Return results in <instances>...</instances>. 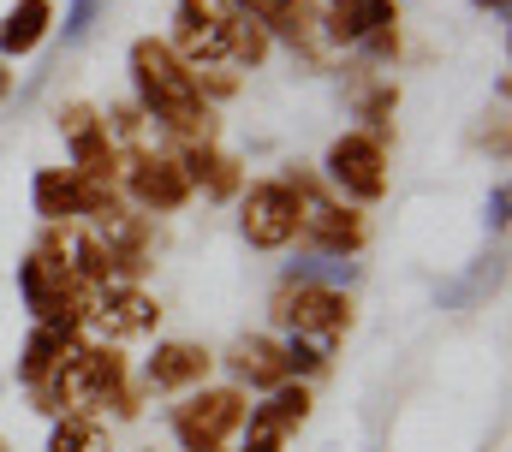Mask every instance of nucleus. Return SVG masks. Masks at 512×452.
Listing matches in <instances>:
<instances>
[{"mask_svg":"<svg viewBox=\"0 0 512 452\" xmlns=\"http://www.w3.org/2000/svg\"><path fill=\"white\" fill-rule=\"evenodd\" d=\"M251 417V393L245 387H191L173 411H167V429L185 452H221L227 441H239Z\"/></svg>","mask_w":512,"mask_h":452,"instance_id":"nucleus-3","label":"nucleus"},{"mask_svg":"<svg viewBox=\"0 0 512 452\" xmlns=\"http://www.w3.org/2000/svg\"><path fill=\"white\" fill-rule=\"evenodd\" d=\"M48 452H114V429L96 411H60L48 429Z\"/></svg>","mask_w":512,"mask_h":452,"instance_id":"nucleus-16","label":"nucleus"},{"mask_svg":"<svg viewBox=\"0 0 512 452\" xmlns=\"http://www.w3.org/2000/svg\"><path fill=\"white\" fill-rule=\"evenodd\" d=\"M268 54H274L268 30H262L256 18H245V12H239V18H233V66H239V72H256Z\"/></svg>","mask_w":512,"mask_h":452,"instance_id":"nucleus-21","label":"nucleus"},{"mask_svg":"<svg viewBox=\"0 0 512 452\" xmlns=\"http://www.w3.org/2000/svg\"><path fill=\"white\" fill-rule=\"evenodd\" d=\"M6 96H12V72L0 66V102H6Z\"/></svg>","mask_w":512,"mask_h":452,"instance_id":"nucleus-26","label":"nucleus"},{"mask_svg":"<svg viewBox=\"0 0 512 452\" xmlns=\"http://www.w3.org/2000/svg\"><path fill=\"white\" fill-rule=\"evenodd\" d=\"M328 357H334V345H322V339H280V363H286V381H310V375H322L328 369Z\"/></svg>","mask_w":512,"mask_h":452,"instance_id":"nucleus-20","label":"nucleus"},{"mask_svg":"<svg viewBox=\"0 0 512 452\" xmlns=\"http://www.w3.org/2000/svg\"><path fill=\"white\" fill-rule=\"evenodd\" d=\"M102 131H108V143L126 155V149H149V137H155V125H149V113L137 108V102H114V108H102Z\"/></svg>","mask_w":512,"mask_h":452,"instance_id":"nucleus-19","label":"nucleus"},{"mask_svg":"<svg viewBox=\"0 0 512 452\" xmlns=\"http://www.w3.org/2000/svg\"><path fill=\"white\" fill-rule=\"evenodd\" d=\"M48 30H54V0H12L6 18H0V54L24 60L48 42Z\"/></svg>","mask_w":512,"mask_h":452,"instance_id":"nucleus-13","label":"nucleus"},{"mask_svg":"<svg viewBox=\"0 0 512 452\" xmlns=\"http://www.w3.org/2000/svg\"><path fill=\"white\" fill-rule=\"evenodd\" d=\"M54 125H60V137H66L72 173L120 185V149H114L108 131H102V108H90V102H66V108L54 113Z\"/></svg>","mask_w":512,"mask_h":452,"instance_id":"nucleus-9","label":"nucleus"},{"mask_svg":"<svg viewBox=\"0 0 512 452\" xmlns=\"http://www.w3.org/2000/svg\"><path fill=\"white\" fill-rule=\"evenodd\" d=\"M233 0H173V24H191V30H215V24H233Z\"/></svg>","mask_w":512,"mask_h":452,"instance_id":"nucleus-22","label":"nucleus"},{"mask_svg":"<svg viewBox=\"0 0 512 452\" xmlns=\"http://www.w3.org/2000/svg\"><path fill=\"white\" fill-rule=\"evenodd\" d=\"M268 322L286 328V334L322 339V345H340L352 334V298L346 286H316V280H280L274 298H268Z\"/></svg>","mask_w":512,"mask_h":452,"instance_id":"nucleus-4","label":"nucleus"},{"mask_svg":"<svg viewBox=\"0 0 512 452\" xmlns=\"http://www.w3.org/2000/svg\"><path fill=\"white\" fill-rule=\"evenodd\" d=\"M120 185H126L137 215H179L191 203V179L167 149H126L120 155Z\"/></svg>","mask_w":512,"mask_h":452,"instance_id":"nucleus-6","label":"nucleus"},{"mask_svg":"<svg viewBox=\"0 0 512 452\" xmlns=\"http://www.w3.org/2000/svg\"><path fill=\"white\" fill-rule=\"evenodd\" d=\"M483 221H489V232H501V226H507V185H495V191H489V215H483Z\"/></svg>","mask_w":512,"mask_h":452,"instance_id":"nucleus-24","label":"nucleus"},{"mask_svg":"<svg viewBox=\"0 0 512 452\" xmlns=\"http://www.w3.org/2000/svg\"><path fill=\"white\" fill-rule=\"evenodd\" d=\"M155 322H161V304H155V292H143V286H96V304H90V334L102 339V345H126V339H143L155 334Z\"/></svg>","mask_w":512,"mask_h":452,"instance_id":"nucleus-8","label":"nucleus"},{"mask_svg":"<svg viewBox=\"0 0 512 452\" xmlns=\"http://www.w3.org/2000/svg\"><path fill=\"white\" fill-rule=\"evenodd\" d=\"M286 185H292V197H298V238H310V256H340V262H352L358 250H364V238H370V221H364V209H352V203H340L322 179H310V173H286Z\"/></svg>","mask_w":512,"mask_h":452,"instance_id":"nucleus-2","label":"nucleus"},{"mask_svg":"<svg viewBox=\"0 0 512 452\" xmlns=\"http://www.w3.org/2000/svg\"><path fill=\"white\" fill-rule=\"evenodd\" d=\"M60 357H66V339L48 334V328L36 322V328L24 334V351H18V381H24V393H30V387H42V381L60 369Z\"/></svg>","mask_w":512,"mask_h":452,"instance_id":"nucleus-18","label":"nucleus"},{"mask_svg":"<svg viewBox=\"0 0 512 452\" xmlns=\"http://www.w3.org/2000/svg\"><path fill=\"white\" fill-rule=\"evenodd\" d=\"M239 232L251 250H286L298 238V197L286 179H256L239 191Z\"/></svg>","mask_w":512,"mask_h":452,"instance_id":"nucleus-7","label":"nucleus"},{"mask_svg":"<svg viewBox=\"0 0 512 452\" xmlns=\"http://www.w3.org/2000/svg\"><path fill=\"white\" fill-rule=\"evenodd\" d=\"M310 387L304 381H280V387H268L262 393V405H251V417L245 423H256V429H274V435H292V429H304L310 423Z\"/></svg>","mask_w":512,"mask_h":452,"instance_id":"nucleus-15","label":"nucleus"},{"mask_svg":"<svg viewBox=\"0 0 512 452\" xmlns=\"http://www.w3.org/2000/svg\"><path fill=\"white\" fill-rule=\"evenodd\" d=\"M483 12H495V18H507V0H477Z\"/></svg>","mask_w":512,"mask_h":452,"instance_id":"nucleus-25","label":"nucleus"},{"mask_svg":"<svg viewBox=\"0 0 512 452\" xmlns=\"http://www.w3.org/2000/svg\"><path fill=\"white\" fill-rule=\"evenodd\" d=\"M322 185H328L340 203H352V209L382 203L387 185H393V173H387V137L340 131V137L328 143V155H322Z\"/></svg>","mask_w":512,"mask_h":452,"instance_id":"nucleus-5","label":"nucleus"},{"mask_svg":"<svg viewBox=\"0 0 512 452\" xmlns=\"http://www.w3.org/2000/svg\"><path fill=\"white\" fill-rule=\"evenodd\" d=\"M167 155L185 167V179H191V197L203 191L209 203H233L239 191H245V167L209 137V143H167Z\"/></svg>","mask_w":512,"mask_h":452,"instance_id":"nucleus-11","label":"nucleus"},{"mask_svg":"<svg viewBox=\"0 0 512 452\" xmlns=\"http://www.w3.org/2000/svg\"><path fill=\"white\" fill-rule=\"evenodd\" d=\"M233 369V387H251V393H268L286 381V363H280V339L274 334H239L221 357Z\"/></svg>","mask_w":512,"mask_h":452,"instance_id":"nucleus-12","label":"nucleus"},{"mask_svg":"<svg viewBox=\"0 0 512 452\" xmlns=\"http://www.w3.org/2000/svg\"><path fill=\"white\" fill-rule=\"evenodd\" d=\"M0 452H12V447H6V435H0Z\"/></svg>","mask_w":512,"mask_h":452,"instance_id":"nucleus-27","label":"nucleus"},{"mask_svg":"<svg viewBox=\"0 0 512 452\" xmlns=\"http://www.w3.org/2000/svg\"><path fill=\"white\" fill-rule=\"evenodd\" d=\"M131 102L149 113V125L167 143H209L215 137V108L197 96L191 66L167 48V36H137L126 48Z\"/></svg>","mask_w":512,"mask_h":452,"instance_id":"nucleus-1","label":"nucleus"},{"mask_svg":"<svg viewBox=\"0 0 512 452\" xmlns=\"http://www.w3.org/2000/svg\"><path fill=\"white\" fill-rule=\"evenodd\" d=\"M96 12H102V0H72V12L60 18V42H66V48H78V42L90 36V24H96Z\"/></svg>","mask_w":512,"mask_h":452,"instance_id":"nucleus-23","label":"nucleus"},{"mask_svg":"<svg viewBox=\"0 0 512 452\" xmlns=\"http://www.w3.org/2000/svg\"><path fill=\"white\" fill-rule=\"evenodd\" d=\"M209 369H215V351H209V345H197V339H161V345L143 357L137 387H143V393H191V387L209 381Z\"/></svg>","mask_w":512,"mask_h":452,"instance_id":"nucleus-10","label":"nucleus"},{"mask_svg":"<svg viewBox=\"0 0 512 452\" xmlns=\"http://www.w3.org/2000/svg\"><path fill=\"white\" fill-rule=\"evenodd\" d=\"M78 173L72 167H42L36 179H30V209H36V221L42 226H72L78 221Z\"/></svg>","mask_w":512,"mask_h":452,"instance_id":"nucleus-14","label":"nucleus"},{"mask_svg":"<svg viewBox=\"0 0 512 452\" xmlns=\"http://www.w3.org/2000/svg\"><path fill=\"white\" fill-rule=\"evenodd\" d=\"M393 108H399V84H387L376 72H358V84H352V113L364 119L358 131L387 137V131H393Z\"/></svg>","mask_w":512,"mask_h":452,"instance_id":"nucleus-17","label":"nucleus"}]
</instances>
